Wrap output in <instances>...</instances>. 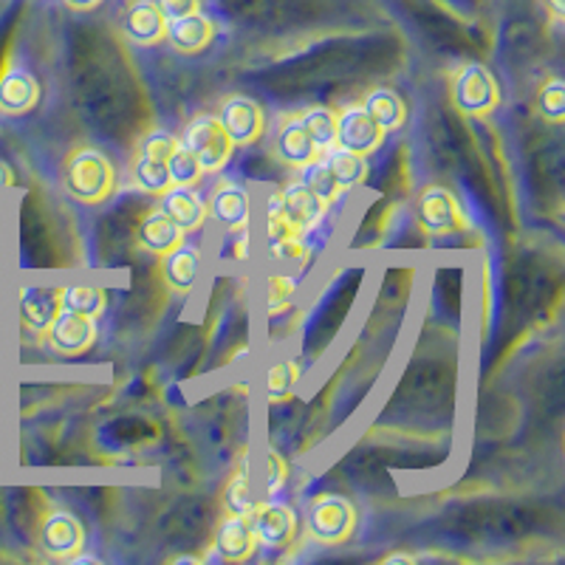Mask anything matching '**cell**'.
Wrapping results in <instances>:
<instances>
[{
    "mask_svg": "<svg viewBox=\"0 0 565 565\" xmlns=\"http://www.w3.org/2000/svg\"><path fill=\"white\" fill-rule=\"evenodd\" d=\"M60 311H63V306H60V289H45V286H26V289H20V322L29 331H34V334H45V328L52 326Z\"/></svg>",
    "mask_w": 565,
    "mask_h": 565,
    "instance_id": "ffe728a7",
    "label": "cell"
},
{
    "mask_svg": "<svg viewBox=\"0 0 565 565\" xmlns=\"http://www.w3.org/2000/svg\"><path fill=\"white\" fill-rule=\"evenodd\" d=\"M297 179H300L302 184L309 186V190L317 195V199L326 201L328 206H334L337 201H340L342 195H345L342 184H340V181H337L334 170H331V164H328L326 153L317 156V159L311 161V164H306V168H302V170H297Z\"/></svg>",
    "mask_w": 565,
    "mask_h": 565,
    "instance_id": "cb8c5ba5",
    "label": "cell"
},
{
    "mask_svg": "<svg viewBox=\"0 0 565 565\" xmlns=\"http://www.w3.org/2000/svg\"><path fill=\"white\" fill-rule=\"evenodd\" d=\"M65 7L77 9V12H94L103 7V0H65Z\"/></svg>",
    "mask_w": 565,
    "mask_h": 565,
    "instance_id": "8d00e7d4",
    "label": "cell"
},
{
    "mask_svg": "<svg viewBox=\"0 0 565 565\" xmlns=\"http://www.w3.org/2000/svg\"><path fill=\"white\" fill-rule=\"evenodd\" d=\"M362 108L371 114V119L380 125L385 134H396V130L405 128L407 122V105L405 99L398 97V90L393 88H371L362 99Z\"/></svg>",
    "mask_w": 565,
    "mask_h": 565,
    "instance_id": "7402d4cb",
    "label": "cell"
},
{
    "mask_svg": "<svg viewBox=\"0 0 565 565\" xmlns=\"http://www.w3.org/2000/svg\"><path fill=\"white\" fill-rule=\"evenodd\" d=\"M170 563H204V557H190V554H181V557H173Z\"/></svg>",
    "mask_w": 565,
    "mask_h": 565,
    "instance_id": "ab89813d",
    "label": "cell"
},
{
    "mask_svg": "<svg viewBox=\"0 0 565 565\" xmlns=\"http://www.w3.org/2000/svg\"><path fill=\"white\" fill-rule=\"evenodd\" d=\"M257 498H255V489H252V478L246 472V467H238L232 472V478L226 481L224 489V512L230 514H244L249 518V512L255 509Z\"/></svg>",
    "mask_w": 565,
    "mask_h": 565,
    "instance_id": "f1b7e54d",
    "label": "cell"
},
{
    "mask_svg": "<svg viewBox=\"0 0 565 565\" xmlns=\"http://www.w3.org/2000/svg\"><path fill=\"white\" fill-rule=\"evenodd\" d=\"M257 548L260 546H257L249 518L224 512V518L215 526V534H212V552L218 554V559H224V563H246V559L255 557Z\"/></svg>",
    "mask_w": 565,
    "mask_h": 565,
    "instance_id": "5bb4252c",
    "label": "cell"
},
{
    "mask_svg": "<svg viewBox=\"0 0 565 565\" xmlns=\"http://www.w3.org/2000/svg\"><path fill=\"white\" fill-rule=\"evenodd\" d=\"M159 210L173 218L186 235L201 232L206 224V201L195 186H170L168 193L159 195Z\"/></svg>",
    "mask_w": 565,
    "mask_h": 565,
    "instance_id": "d6986e66",
    "label": "cell"
},
{
    "mask_svg": "<svg viewBox=\"0 0 565 565\" xmlns=\"http://www.w3.org/2000/svg\"><path fill=\"white\" fill-rule=\"evenodd\" d=\"M136 246L148 255L161 257L173 252L175 246L186 244V232L175 224L173 218H168L159 206L141 212V218L136 221Z\"/></svg>",
    "mask_w": 565,
    "mask_h": 565,
    "instance_id": "9a60e30c",
    "label": "cell"
},
{
    "mask_svg": "<svg viewBox=\"0 0 565 565\" xmlns=\"http://www.w3.org/2000/svg\"><path fill=\"white\" fill-rule=\"evenodd\" d=\"M249 523L257 537V546L271 548V552L291 546L297 529H300L295 509L289 503L275 501V498H257L255 509L249 512Z\"/></svg>",
    "mask_w": 565,
    "mask_h": 565,
    "instance_id": "9c48e42d",
    "label": "cell"
},
{
    "mask_svg": "<svg viewBox=\"0 0 565 565\" xmlns=\"http://www.w3.org/2000/svg\"><path fill=\"white\" fill-rule=\"evenodd\" d=\"M40 79L23 65L0 68V116H26L40 105Z\"/></svg>",
    "mask_w": 565,
    "mask_h": 565,
    "instance_id": "4fadbf2b",
    "label": "cell"
},
{
    "mask_svg": "<svg viewBox=\"0 0 565 565\" xmlns=\"http://www.w3.org/2000/svg\"><path fill=\"white\" fill-rule=\"evenodd\" d=\"M38 546L49 559L68 563L77 559L85 548V523L63 503H49L38 518Z\"/></svg>",
    "mask_w": 565,
    "mask_h": 565,
    "instance_id": "277c9868",
    "label": "cell"
},
{
    "mask_svg": "<svg viewBox=\"0 0 565 565\" xmlns=\"http://www.w3.org/2000/svg\"><path fill=\"white\" fill-rule=\"evenodd\" d=\"M537 114L552 125L565 122V85L557 74L543 79L537 88Z\"/></svg>",
    "mask_w": 565,
    "mask_h": 565,
    "instance_id": "4dcf8cb0",
    "label": "cell"
},
{
    "mask_svg": "<svg viewBox=\"0 0 565 565\" xmlns=\"http://www.w3.org/2000/svg\"><path fill=\"white\" fill-rule=\"evenodd\" d=\"M60 306L65 311H77V315L99 320L108 309V295H105L103 286L74 282V286H60Z\"/></svg>",
    "mask_w": 565,
    "mask_h": 565,
    "instance_id": "603a6c76",
    "label": "cell"
},
{
    "mask_svg": "<svg viewBox=\"0 0 565 565\" xmlns=\"http://www.w3.org/2000/svg\"><path fill=\"white\" fill-rule=\"evenodd\" d=\"M302 376V365L297 360H277L271 362L269 371H266V402L277 405V402H286V398L295 396L297 382Z\"/></svg>",
    "mask_w": 565,
    "mask_h": 565,
    "instance_id": "484cf974",
    "label": "cell"
},
{
    "mask_svg": "<svg viewBox=\"0 0 565 565\" xmlns=\"http://www.w3.org/2000/svg\"><path fill=\"white\" fill-rule=\"evenodd\" d=\"M179 141L195 156L204 173H221L235 153V145L215 114L193 116L181 130Z\"/></svg>",
    "mask_w": 565,
    "mask_h": 565,
    "instance_id": "5b68a950",
    "label": "cell"
},
{
    "mask_svg": "<svg viewBox=\"0 0 565 565\" xmlns=\"http://www.w3.org/2000/svg\"><path fill=\"white\" fill-rule=\"evenodd\" d=\"M269 255L275 257L277 264H306L311 255V246L306 235H291V238L271 244Z\"/></svg>",
    "mask_w": 565,
    "mask_h": 565,
    "instance_id": "836d02e7",
    "label": "cell"
},
{
    "mask_svg": "<svg viewBox=\"0 0 565 565\" xmlns=\"http://www.w3.org/2000/svg\"><path fill=\"white\" fill-rule=\"evenodd\" d=\"M164 40L173 45V52L193 57V54L206 52L212 45V40H215V23L204 12L186 14V18L170 20Z\"/></svg>",
    "mask_w": 565,
    "mask_h": 565,
    "instance_id": "44dd1931",
    "label": "cell"
},
{
    "mask_svg": "<svg viewBox=\"0 0 565 565\" xmlns=\"http://www.w3.org/2000/svg\"><path fill=\"white\" fill-rule=\"evenodd\" d=\"M546 3H548V9H552V12L557 14V18H559V14H563V0H546Z\"/></svg>",
    "mask_w": 565,
    "mask_h": 565,
    "instance_id": "60d3db41",
    "label": "cell"
},
{
    "mask_svg": "<svg viewBox=\"0 0 565 565\" xmlns=\"http://www.w3.org/2000/svg\"><path fill=\"white\" fill-rule=\"evenodd\" d=\"M452 108L467 119H487L501 108V85L481 63L458 65L450 83Z\"/></svg>",
    "mask_w": 565,
    "mask_h": 565,
    "instance_id": "3957f363",
    "label": "cell"
},
{
    "mask_svg": "<svg viewBox=\"0 0 565 565\" xmlns=\"http://www.w3.org/2000/svg\"><path fill=\"white\" fill-rule=\"evenodd\" d=\"M277 195H280V206L282 212H286V218H289L302 235L315 232L317 226L326 221L328 210H331V206H328L322 199H317V195L311 193L309 186L302 184L300 179L289 181L282 190H277Z\"/></svg>",
    "mask_w": 565,
    "mask_h": 565,
    "instance_id": "2e32d148",
    "label": "cell"
},
{
    "mask_svg": "<svg viewBox=\"0 0 565 565\" xmlns=\"http://www.w3.org/2000/svg\"><path fill=\"white\" fill-rule=\"evenodd\" d=\"M12 181H14L12 170H9L7 164L0 161V193H3V190H9V186H12Z\"/></svg>",
    "mask_w": 565,
    "mask_h": 565,
    "instance_id": "74e56055",
    "label": "cell"
},
{
    "mask_svg": "<svg viewBox=\"0 0 565 565\" xmlns=\"http://www.w3.org/2000/svg\"><path fill=\"white\" fill-rule=\"evenodd\" d=\"M385 130L373 122L362 103L337 110V148H345L367 159L385 145Z\"/></svg>",
    "mask_w": 565,
    "mask_h": 565,
    "instance_id": "7c38bea8",
    "label": "cell"
},
{
    "mask_svg": "<svg viewBox=\"0 0 565 565\" xmlns=\"http://www.w3.org/2000/svg\"><path fill=\"white\" fill-rule=\"evenodd\" d=\"M271 150H275V159L280 161L282 168L295 170V173L306 168V164H311L317 156H322V150L315 145V139L309 136L297 110H289V114H282L277 119Z\"/></svg>",
    "mask_w": 565,
    "mask_h": 565,
    "instance_id": "8fae6325",
    "label": "cell"
},
{
    "mask_svg": "<svg viewBox=\"0 0 565 565\" xmlns=\"http://www.w3.org/2000/svg\"><path fill=\"white\" fill-rule=\"evenodd\" d=\"M356 523H360V512H356L353 501L337 492L317 494L309 503V512H306V534H309L311 543L326 548L348 543L356 532Z\"/></svg>",
    "mask_w": 565,
    "mask_h": 565,
    "instance_id": "7a4b0ae2",
    "label": "cell"
},
{
    "mask_svg": "<svg viewBox=\"0 0 565 565\" xmlns=\"http://www.w3.org/2000/svg\"><path fill=\"white\" fill-rule=\"evenodd\" d=\"M45 342L57 356H83L99 340V326L94 317L77 315V311H60L54 322L45 328Z\"/></svg>",
    "mask_w": 565,
    "mask_h": 565,
    "instance_id": "30bf717a",
    "label": "cell"
},
{
    "mask_svg": "<svg viewBox=\"0 0 565 565\" xmlns=\"http://www.w3.org/2000/svg\"><path fill=\"white\" fill-rule=\"evenodd\" d=\"M286 483H289V461L275 447H269V450H264V458H260V494L264 498H277Z\"/></svg>",
    "mask_w": 565,
    "mask_h": 565,
    "instance_id": "1f68e13d",
    "label": "cell"
},
{
    "mask_svg": "<svg viewBox=\"0 0 565 565\" xmlns=\"http://www.w3.org/2000/svg\"><path fill=\"white\" fill-rule=\"evenodd\" d=\"M326 159L328 164H331V170H334L337 181L342 184V190H356V186H362L367 181V159L360 153H351V150L345 148H331L326 150Z\"/></svg>",
    "mask_w": 565,
    "mask_h": 565,
    "instance_id": "4316f807",
    "label": "cell"
},
{
    "mask_svg": "<svg viewBox=\"0 0 565 565\" xmlns=\"http://www.w3.org/2000/svg\"><path fill=\"white\" fill-rule=\"evenodd\" d=\"M201 275V252L193 244H181L173 252L159 257V277L173 295H193Z\"/></svg>",
    "mask_w": 565,
    "mask_h": 565,
    "instance_id": "e0dca14e",
    "label": "cell"
},
{
    "mask_svg": "<svg viewBox=\"0 0 565 565\" xmlns=\"http://www.w3.org/2000/svg\"><path fill=\"white\" fill-rule=\"evenodd\" d=\"M159 12L164 14V20H179L186 18V14H195L201 12V0H153Z\"/></svg>",
    "mask_w": 565,
    "mask_h": 565,
    "instance_id": "d590c367",
    "label": "cell"
},
{
    "mask_svg": "<svg viewBox=\"0 0 565 565\" xmlns=\"http://www.w3.org/2000/svg\"><path fill=\"white\" fill-rule=\"evenodd\" d=\"M295 291L297 282L295 277L289 275H269L266 277V315L269 317H280L291 309V302H295Z\"/></svg>",
    "mask_w": 565,
    "mask_h": 565,
    "instance_id": "d6a6232c",
    "label": "cell"
},
{
    "mask_svg": "<svg viewBox=\"0 0 565 565\" xmlns=\"http://www.w3.org/2000/svg\"><path fill=\"white\" fill-rule=\"evenodd\" d=\"M416 221L424 235H430V238H450V235L469 230L461 201L456 199L450 186L444 184L424 186L416 201Z\"/></svg>",
    "mask_w": 565,
    "mask_h": 565,
    "instance_id": "8992f818",
    "label": "cell"
},
{
    "mask_svg": "<svg viewBox=\"0 0 565 565\" xmlns=\"http://www.w3.org/2000/svg\"><path fill=\"white\" fill-rule=\"evenodd\" d=\"M63 184L68 195L79 204L99 206L114 199L119 175H116L114 161L94 145H77L65 156Z\"/></svg>",
    "mask_w": 565,
    "mask_h": 565,
    "instance_id": "6da1fadb",
    "label": "cell"
},
{
    "mask_svg": "<svg viewBox=\"0 0 565 565\" xmlns=\"http://www.w3.org/2000/svg\"><path fill=\"white\" fill-rule=\"evenodd\" d=\"M175 145H179V136H173L170 130L156 128V130H150V134L141 136L139 148H136V150H139V153H145V156H153V159L164 161L170 153H173Z\"/></svg>",
    "mask_w": 565,
    "mask_h": 565,
    "instance_id": "e575fe53",
    "label": "cell"
},
{
    "mask_svg": "<svg viewBox=\"0 0 565 565\" xmlns=\"http://www.w3.org/2000/svg\"><path fill=\"white\" fill-rule=\"evenodd\" d=\"M122 34L134 45H159L168 34V20L153 0H134L122 14Z\"/></svg>",
    "mask_w": 565,
    "mask_h": 565,
    "instance_id": "ac0fdd59",
    "label": "cell"
},
{
    "mask_svg": "<svg viewBox=\"0 0 565 565\" xmlns=\"http://www.w3.org/2000/svg\"><path fill=\"white\" fill-rule=\"evenodd\" d=\"M418 557H413V554H387L385 563H416Z\"/></svg>",
    "mask_w": 565,
    "mask_h": 565,
    "instance_id": "f35d334b",
    "label": "cell"
},
{
    "mask_svg": "<svg viewBox=\"0 0 565 565\" xmlns=\"http://www.w3.org/2000/svg\"><path fill=\"white\" fill-rule=\"evenodd\" d=\"M309 130V136L315 139L317 148L326 153V150L337 148V110L328 108V105H311V108L297 110Z\"/></svg>",
    "mask_w": 565,
    "mask_h": 565,
    "instance_id": "83f0119b",
    "label": "cell"
},
{
    "mask_svg": "<svg viewBox=\"0 0 565 565\" xmlns=\"http://www.w3.org/2000/svg\"><path fill=\"white\" fill-rule=\"evenodd\" d=\"M218 122L230 134L235 148H255L257 141L266 136L269 119H266L264 105L246 94H232L218 105Z\"/></svg>",
    "mask_w": 565,
    "mask_h": 565,
    "instance_id": "52a82bcc",
    "label": "cell"
},
{
    "mask_svg": "<svg viewBox=\"0 0 565 565\" xmlns=\"http://www.w3.org/2000/svg\"><path fill=\"white\" fill-rule=\"evenodd\" d=\"M130 181L134 186H139L141 193L156 195L159 199L161 193H168L170 186V173H168V164L161 159H153V156H145L136 150V156L130 159Z\"/></svg>",
    "mask_w": 565,
    "mask_h": 565,
    "instance_id": "d4e9b609",
    "label": "cell"
},
{
    "mask_svg": "<svg viewBox=\"0 0 565 565\" xmlns=\"http://www.w3.org/2000/svg\"><path fill=\"white\" fill-rule=\"evenodd\" d=\"M206 221L224 230L226 235L246 232L252 224V195L241 181H218L206 195Z\"/></svg>",
    "mask_w": 565,
    "mask_h": 565,
    "instance_id": "ba28073f",
    "label": "cell"
},
{
    "mask_svg": "<svg viewBox=\"0 0 565 565\" xmlns=\"http://www.w3.org/2000/svg\"><path fill=\"white\" fill-rule=\"evenodd\" d=\"M164 164H168L170 184L173 186H199L201 179L206 175L204 170H201L199 161H195V156L190 153L181 141L173 148V153L164 159Z\"/></svg>",
    "mask_w": 565,
    "mask_h": 565,
    "instance_id": "f546056e",
    "label": "cell"
}]
</instances>
